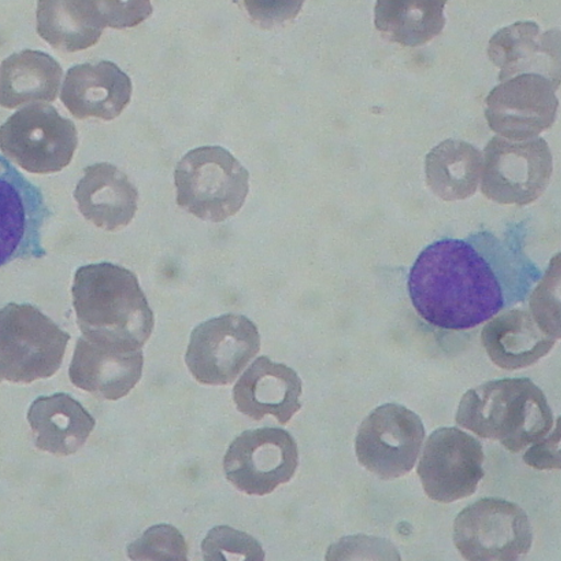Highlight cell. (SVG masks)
<instances>
[{
  "label": "cell",
  "instance_id": "f1b7e54d",
  "mask_svg": "<svg viewBox=\"0 0 561 561\" xmlns=\"http://www.w3.org/2000/svg\"><path fill=\"white\" fill-rule=\"evenodd\" d=\"M552 268L550 265L546 277L533 290L529 297V312L538 325L550 336L560 337V311L558 289H552Z\"/></svg>",
  "mask_w": 561,
  "mask_h": 561
},
{
  "label": "cell",
  "instance_id": "9a60e30c",
  "mask_svg": "<svg viewBox=\"0 0 561 561\" xmlns=\"http://www.w3.org/2000/svg\"><path fill=\"white\" fill-rule=\"evenodd\" d=\"M142 365L141 348L81 334L68 375L76 387L102 399L117 400L139 381Z\"/></svg>",
  "mask_w": 561,
  "mask_h": 561
},
{
  "label": "cell",
  "instance_id": "f546056e",
  "mask_svg": "<svg viewBox=\"0 0 561 561\" xmlns=\"http://www.w3.org/2000/svg\"><path fill=\"white\" fill-rule=\"evenodd\" d=\"M559 442H560V419L558 417L556 428L549 435L533 443L523 456V460L528 466L539 469H559Z\"/></svg>",
  "mask_w": 561,
  "mask_h": 561
},
{
  "label": "cell",
  "instance_id": "7a4b0ae2",
  "mask_svg": "<svg viewBox=\"0 0 561 561\" xmlns=\"http://www.w3.org/2000/svg\"><path fill=\"white\" fill-rule=\"evenodd\" d=\"M71 294L82 334L137 348L149 339L153 313L129 270L110 262L80 266Z\"/></svg>",
  "mask_w": 561,
  "mask_h": 561
},
{
  "label": "cell",
  "instance_id": "5bb4252c",
  "mask_svg": "<svg viewBox=\"0 0 561 561\" xmlns=\"http://www.w3.org/2000/svg\"><path fill=\"white\" fill-rule=\"evenodd\" d=\"M558 84L536 73H523L501 81L485 99L489 127L506 139L525 140L552 126Z\"/></svg>",
  "mask_w": 561,
  "mask_h": 561
},
{
  "label": "cell",
  "instance_id": "484cf974",
  "mask_svg": "<svg viewBox=\"0 0 561 561\" xmlns=\"http://www.w3.org/2000/svg\"><path fill=\"white\" fill-rule=\"evenodd\" d=\"M205 560H264L256 539L229 526L211 528L202 542Z\"/></svg>",
  "mask_w": 561,
  "mask_h": 561
},
{
  "label": "cell",
  "instance_id": "6da1fadb",
  "mask_svg": "<svg viewBox=\"0 0 561 561\" xmlns=\"http://www.w3.org/2000/svg\"><path fill=\"white\" fill-rule=\"evenodd\" d=\"M541 275L518 233L499 238L480 230L465 239L443 238L423 249L410 270L408 290L427 323L459 331L525 300Z\"/></svg>",
  "mask_w": 561,
  "mask_h": 561
},
{
  "label": "cell",
  "instance_id": "d6986e66",
  "mask_svg": "<svg viewBox=\"0 0 561 561\" xmlns=\"http://www.w3.org/2000/svg\"><path fill=\"white\" fill-rule=\"evenodd\" d=\"M73 197L83 217L106 231L127 226L137 210V188L124 172L107 162L83 169Z\"/></svg>",
  "mask_w": 561,
  "mask_h": 561
},
{
  "label": "cell",
  "instance_id": "44dd1931",
  "mask_svg": "<svg viewBox=\"0 0 561 561\" xmlns=\"http://www.w3.org/2000/svg\"><path fill=\"white\" fill-rule=\"evenodd\" d=\"M27 421L41 450L68 456L76 453L94 428V417L65 392L36 398L27 411Z\"/></svg>",
  "mask_w": 561,
  "mask_h": 561
},
{
  "label": "cell",
  "instance_id": "5b68a950",
  "mask_svg": "<svg viewBox=\"0 0 561 561\" xmlns=\"http://www.w3.org/2000/svg\"><path fill=\"white\" fill-rule=\"evenodd\" d=\"M70 335L31 304L0 309V382L30 383L53 376Z\"/></svg>",
  "mask_w": 561,
  "mask_h": 561
},
{
  "label": "cell",
  "instance_id": "7402d4cb",
  "mask_svg": "<svg viewBox=\"0 0 561 561\" xmlns=\"http://www.w3.org/2000/svg\"><path fill=\"white\" fill-rule=\"evenodd\" d=\"M37 34L68 53L95 45L107 26L103 1H38Z\"/></svg>",
  "mask_w": 561,
  "mask_h": 561
},
{
  "label": "cell",
  "instance_id": "83f0119b",
  "mask_svg": "<svg viewBox=\"0 0 561 561\" xmlns=\"http://www.w3.org/2000/svg\"><path fill=\"white\" fill-rule=\"evenodd\" d=\"M327 560L389 559L400 560L397 548L387 539L366 535L341 538L328 548Z\"/></svg>",
  "mask_w": 561,
  "mask_h": 561
},
{
  "label": "cell",
  "instance_id": "9c48e42d",
  "mask_svg": "<svg viewBox=\"0 0 561 561\" xmlns=\"http://www.w3.org/2000/svg\"><path fill=\"white\" fill-rule=\"evenodd\" d=\"M425 430L420 416L398 403L373 410L362 422L355 439L358 462L380 479L407 474L419 456Z\"/></svg>",
  "mask_w": 561,
  "mask_h": 561
},
{
  "label": "cell",
  "instance_id": "3957f363",
  "mask_svg": "<svg viewBox=\"0 0 561 561\" xmlns=\"http://www.w3.org/2000/svg\"><path fill=\"white\" fill-rule=\"evenodd\" d=\"M456 422L486 439L518 453L545 437L553 425L542 390L528 378H504L469 389L461 398Z\"/></svg>",
  "mask_w": 561,
  "mask_h": 561
},
{
  "label": "cell",
  "instance_id": "603a6c76",
  "mask_svg": "<svg viewBox=\"0 0 561 561\" xmlns=\"http://www.w3.org/2000/svg\"><path fill=\"white\" fill-rule=\"evenodd\" d=\"M59 62L42 50L23 49L0 65V106L54 102L62 79Z\"/></svg>",
  "mask_w": 561,
  "mask_h": 561
},
{
  "label": "cell",
  "instance_id": "7c38bea8",
  "mask_svg": "<svg viewBox=\"0 0 561 561\" xmlns=\"http://www.w3.org/2000/svg\"><path fill=\"white\" fill-rule=\"evenodd\" d=\"M483 459L477 438L457 427H439L426 439L416 471L430 499L451 503L474 493Z\"/></svg>",
  "mask_w": 561,
  "mask_h": 561
},
{
  "label": "cell",
  "instance_id": "ffe728a7",
  "mask_svg": "<svg viewBox=\"0 0 561 561\" xmlns=\"http://www.w3.org/2000/svg\"><path fill=\"white\" fill-rule=\"evenodd\" d=\"M557 341L525 309H510L491 318L481 332L488 356L497 367L506 370L535 364L550 352Z\"/></svg>",
  "mask_w": 561,
  "mask_h": 561
},
{
  "label": "cell",
  "instance_id": "277c9868",
  "mask_svg": "<svg viewBox=\"0 0 561 561\" xmlns=\"http://www.w3.org/2000/svg\"><path fill=\"white\" fill-rule=\"evenodd\" d=\"M174 181L178 205L213 222L238 213L249 192L248 170L220 146L188 151L176 164Z\"/></svg>",
  "mask_w": 561,
  "mask_h": 561
},
{
  "label": "cell",
  "instance_id": "4dcf8cb0",
  "mask_svg": "<svg viewBox=\"0 0 561 561\" xmlns=\"http://www.w3.org/2000/svg\"><path fill=\"white\" fill-rule=\"evenodd\" d=\"M249 14L260 25L271 26L290 20L299 12L302 2L296 1H244Z\"/></svg>",
  "mask_w": 561,
  "mask_h": 561
},
{
  "label": "cell",
  "instance_id": "cb8c5ba5",
  "mask_svg": "<svg viewBox=\"0 0 561 561\" xmlns=\"http://www.w3.org/2000/svg\"><path fill=\"white\" fill-rule=\"evenodd\" d=\"M482 153L473 145L446 139L426 154L425 181L431 191L446 202L461 201L477 191Z\"/></svg>",
  "mask_w": 561,
  "mask_h": 561
},
{
  "label": "cell",
  "instance_id": "4fadbf2b",
  "mask_svg": "<svg viewBox=\"0 0 561 561\" xmlns=\"http://www.w3.org/2000/svg\"><path fill=\"white\" fill-rule=\"evenodd\" d=\"M51 216L42 190L0 156V267L45 256L42 229Z\"/></svg>",
  "mask_w": 561,
  "mask_h": 561
},
{
  "label": "cell",
  "instance_id": "4316f807",
  "mask_svg": "<svg viewBox=\"0 0 561 561\" xmlns=\"http://www.w3.org/2000/svg\"><path fill=\"white\" fill-rule=\"evenodd\" d=\"M131 560H187V546L182 534L168 524L154 525L127 548Z\"/></svg>",
  "mask_w": 561,
  "mask_h": 561
},
{
  "label": "cell",
  "instance_id": "ba28073f",
  "mask_svg": "<svg viewBox=\"0 0 561 561\" xmlns=\"http://www.w3.org/2000/svg\"><path fill=\"white\" fill-rule=\"evenodd\" d=\"M552 169V154L543 138L494 136L482 156L481 192L497 204L528 205L546 191Z\"/></svg>",
  "mask_w": 561,
  "mask_h": 561
},
{
  "label": "cell",
  "instance_id": "d4e9b609",
  "mask_svg": "<svg viewBox=\"0 0 561 561\" xmlns=\"http://www.w3.org/2000/svg\"><path fill=\"white\" fill-rule=\"evenodd\" d=\"M445 1L380 0L375 4V26L387 39L416 47L437 36L444 25Z\"/></svg>",
  "mask_w": 561,
  "mask_h": 561
},
{
  "label": "cell",
  "instance_id": "e0dca14e",
  "mask_svg": "<svg viewBox=\"0 0 561 561\" xmlns=\"http://www.w3.org/2000/svg\"><path fill=\"white\" fill-rule=\"evenodd\" d=\"M131 96L129 77L113 61L79 64L68 69L60 100L79 119L111 121L127 106Z\"/></svg>",
  "mask_w": 561,
  "mask_h": 561
},
{
  "label": "cell",
  "instance_id": "8992f818",
  "mask_svg": "<svg viewBox=\"0 0 561 561\" xmlns=\"http://www.w3.org/2000/svg\"><path fill=\"white\" fill-rule=\"evenodd\" d=\"M77 145L73 122L45 103L22 107L0 126L2 153L31 173L62 170L70 163Z\"/></svg>",
  "mask_w": 561,
  "mask_h": 561
},
{
  "label": "cell",
  "instance_id": "2e32d148",
  "mask_svg": "<svg viewBox=\"0 0 561 561\" xmlns=\"http://www.w3.org/2000/svg\"><path fill=\"white\" fill-rule=\"evenodd\" d=\"M488 55L504 81L523 73H536L560 83V31L541 32L531 21L516 22L499 30L489 41Z\"/></svg>",
  "mask_w": 561,
  "mask_h": 561
},
{
  "label": "cell",
  "instance_id": "ac0fdd59",
  "mask_svg": "<svg viewBox=\"0 0 561 561\" xmlns=\"http://www.w3.org/2000/svg\"><path fill=\"white\" fill-rule=\"evenodd\" d=\"M301 380L293 368L260 356L234 385L233 401L241 413L255 421L271 414L286 424L301 408Z\"/></svg>",
  "mask_w": 561,
  "mask_h": 561
},
{
  "label": "cell",
  "instance_id": "30bf717a",
  "mask_svg": "<svg viewBox=\"0 0 561 561\" xmlns=\"http://www.w3.org/2000/svg\"><path fill=\"white\" fill-rule=\"evenodd\" d=\"M260 350L255 324L244 316L227 313L198 324L185 354L193 377L204 385L233 381Z\"/></svg>",
  "mask_w": 561,
  "mask_h": 561
},
{
  "label": "cell",
  "instance_id": "52a82bcc",
  "mask_svg": "<svg viewBox=\"0 0 561 561\" xmlns=\"http://www.w3.org/2000/svg\"><path fill=\"white\" fill-rule=\"evenodd\" d=\"M455 547L470 561H514L525 556L533 542L526 512L516 503L483 497L456 516Z\"/></svg>",
  "mask_w": 561,
  "mask_h": 561
},
{
  "label": "cell",
  "instance_id": "8fae6325",
  "mask_svg": "<svg viewBox=\"0 0 561 561\" xmlns=\"http://www.w3.org/2000/svg\"><path fill=\"white\" fill-rule=\"evenodd\" d=\"M298 466L293 436L282 428L262 427L241 433L224 457L226 478L240 491L265 495L288 482Z\"/></svg>",
  "mask_w": 561,
  "mask_h": 561
}]
</instances>
